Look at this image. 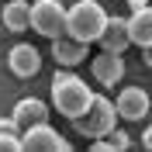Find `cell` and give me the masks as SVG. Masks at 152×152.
<instances>
[{
  "label": "cell",
  "instance_id": "cell-1",
  "mask_svg": "<svg viewBox=\"0 0 152 152\" xmlns=\"http://www.w3.org/2000/svg\"><path fill=\"white\" fill-rule=\"evenodd\" d=\"M90 100H94L90 83L80 80L73 69L62 66L56 76H52V107H56L62 118H76V114H83Z\"/></svg>",
  "mask_w": 152,
  "mask_h": 152
},
{
  "label": "cell",
  "instance_id": "cell-2",
  "mask_svg": "<svg viewBox=\"0 0 152 152\" xmlns=\"http://www.w3.org/2000/svg\"><path fill=\"white\" fill-rule=\"evenodd\" d=\"M107 21V10L97 4V0H76L73 7L66 10V35L80 38V42H97L100 28Z\"/></svg>",
  "mask_w": 152,
  "mask_h": 152
},
{
  "label": "cell",
  "instance_id": "cell-3",
  "mask_svg": "<svg viewBox=\"0 0 152 152\" xmlns=\"http://www.w3.org/2000/svg\"><path fill=\"white\" fill-rule=\"evenodd\" d=\"M69 121H73L76 135H86V138H104L111 128H118V111H114V100L94 94V100L86 104V111L76 114V118H69Z\"/></svg>",
  "mask_w": 152,
  "mask_h": 152
},
{
  "label": "cell",
  "instance_id": "cell-4",
  "mask_svg": "<svg viewBox=\"0 0 152 152\" xmlns=\"http://www.w3.org/2000/svg\"><path fill=\"white\" fill-rule=\"evenodd\" d=\"M31 31H38L42 38L66 35V7L59 0H31Z\"/></svg>",
  "mask_w": 152,
  "mask_h": 152
},
{
  "label": "cell",
  "instance_id": "cell-5",
  "mask_svg": "<svg viewBox=\"0 0 152 152\" xmlns=\"http://www.w3.org/2000/svg\"><path fill=\"white\" fill-rule=\"evenodd\" d=\"M21 149L24 152H69V142L48 121H42V124H31V128L21 132Z\"/></svg>",
  "mask_w": 152,
  "mask_h": 152
},
{
  "label": "cell",
  "instance_id": "cell-6",
  "mask_svg": "<svg viewBox=\"0 0 152 152\" xmlns=\"http://www.w3.org/2000/svg\"><path fill=\"white\" fill-rule=\"evenodd\" d=\"M114 111L121 121H145L149 114V94L142 86H121V94L114 97Z\"/></svg>",
  "mask_w": 152,
  "mask_h": 152
},
{
  "label": "cell",
  "instance_id": "cell-7",
  "mask_svg": "<svg viewBox=\"0 0 152 152\" xmlns=\"http://www.w3.org/2000/svg\"><path fill=\"white\" fill-rule=\"evenodd\" d=\"M90 73L100 86H118L124 80V56L118 52H100V56L90 62Z\"/></svg>",
  "mask_w": 152,
  "mask_h": 152
},
{
  "label": "cell",
  "instance_id": "cell-8",
  "mask_svg": "<svg viewBox=\"0 0 152 152\" xmlns=\"http://www.w3.org/2000/svg\"><path fill=\"white\" fill-rule=\"evenodd\" d=\"M48 42H52V59H56L59 66H66V69H76L86 59V42H80L73 35H56V38H48Z\"/></svg>",
  "mask_w": 152,
  "mask_h": 152
},
{
  "label": "cell",
  "instance_id": "cell-9",
  "mask_svg": "<svg viewBox=\"0 0 152 152\" xmlns=\"http://www.w3.org/2000/svg\"><path fill=\"white\" fill-rule=\"evenodd\" d=\"M7 66H10V73H14V76L28 80V76H35L38 69H42V52H38L35 45H28V42H21V45L10 48Z\"/></svg>",
  "mask_w": 152,
  "mask_h": 152
},
{
  "label": "cell",
  "instance_id": "cell-10",
  "mask_svg": "<svg viewBox=\"0 0 152 152\" xmlns=\"http://www.w3.org/2000/svg\"><path fill=\"white\" fill-rule=\"evenodd\" d=\"M10 121L18 124V132H24V128H31V124L48 121V107H45V100H42V97H21L18 104H14Z\"/></svg>",
  "mask_w": 152,
  "mask_h": 152
},
{
  "label": "cell",
  "instance_id": "cell-11",
  "mask_svg": "<svg viewBox=\"0 0 152 152\" xmlns=\"http://www.w3.org/2000/svg\"><path fill=\"white\" fill-rule=\"evenodd\" d=\"M124 28H128V42L138 48H152V7H138L124 18Z\"/></svg>",
  "mask_w": 152,
  "mask_h": 152
},
{
  "label": "cell",
  "instance_id": "cell-12",
  "mask_svg": "<svg viewBox=\"0 0 152 152\" xmlns=\"http://www.w3.org/2000/svg\"><path fill=\"white\" fill-rule=\"evenodd\" d=\"M97 45H100V52H118V56H121L124 48L132 45V42H128V28H124V18H111V14H107L104 28L97 35Z\"/></svg>",
  "mask_w": 152,
  "mask_h": 152
},
{
  "label": "cell",
  "instance_id": "cell-13",
  "mask_svg": "<svg viewBox=\"0 0 152 152\" xmlns=\"http://www.w3.org/2000/svg\"><path fill=\"white\" fill-rule=\"evenodd\" d=\"M0 18H4V28L14 31V35L28 31V24H31V0H7Z\"/></svg>",
  "mask_w": 152,
  "mask_h": 152
},
{
  "label": "cell",
  "instance_id": "cell-14",
  "mask_svg": "<svg viewBox=\"0 0 152 152\" xmlns=\"http://www.w3.org/2000/svg\"><path fill=\"white\" fill-rule=\"evenodd\" d=\"M0 152H21V132H0Z\"/></svg>",
  "mask_w": 152,
  "mask_h": 152
},
{
  "label": "cell",
  "instance_id": "cell-15",
  "mask_svg": "<svg viewBox=\"0 0 152 152\" xmlns=\"http://www.w3.org/2000/svg\"><path fill=\"white\" fill-rule=\"evenodd\" d=\"M107 135H111V142H114V149H118V152H121V149H128V145H132V142H128V135H124V132H118V128H111V132H107Z\"/></svg>",
  "mask_w": 152,
  "mask_h": 152
},
{
  "label": "cell",
  "instance_id": "cell-16",
  "mask_svg": "<svg viewBox=\"0 0 152 152\" xmlns=\"http://www.w3.org/2000/svg\"><path fill=\"white\" fill-rule=\"evenodd\" d=\"M0 132H18V124L10 121V118H0Z\"/></svg>",
  "mask_w": 152,
  "mask_h": 152
},
{
  "label": "cell",
  "instance_id": "cell-17",
  "mask_svg": "<svg viewBox=\"0 0 152 152\" xmlns=\"http://www.w3.org/2000/svg\"><path fill=\"white\" fill-rule=\"evenodd\" d=\"M128 7H132V10H138V7H149V0H128Z\"/></svg>",
  "mask_w": 152,
  "mask_h": 152
}]
</instances>
